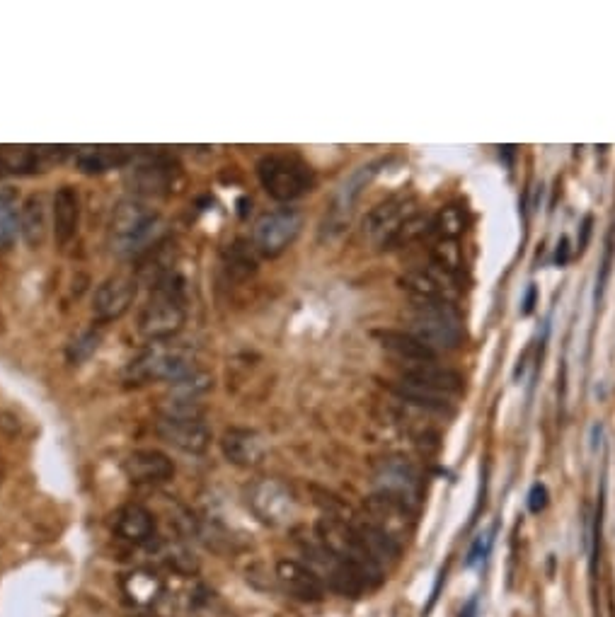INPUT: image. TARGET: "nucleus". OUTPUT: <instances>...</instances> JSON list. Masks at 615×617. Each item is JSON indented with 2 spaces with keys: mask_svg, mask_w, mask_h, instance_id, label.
Returning a JSON list of instances; mask_svg holds the SVG:
<instances>
[{
  "mask_svg": "<svg viewBox=\"0 0 615 617\" xmlns=\"http://www.w3.org/2000/svg\"><path fill=\"white\" fill-rule=\"evenodd\" d=\"M170 180H172L170 165L160 163V160L136 167V180L134 182H136V187H139V192H143V194L165 192V189L170 187Z\"/></svg>",
  "mask_w": 615,
  "mask_h": 617,
  "instance_id": "31",
  "label": "nucleus"
},
{
  "mask_svg": "<svg viewBox=\"0 0 615 617\" xmlns=\"http://www.w3.org/2000/svg\"><path fill=\"white\" fill-rule=\"evenodd\" d=\"M221 451L231 465L255 467L267 455V443L252 429H228L221 438Z\"/></svg>",
  "mask_w": 615,
  "mask_h": 617,
  "instance_id": "21",
  "label": "nucleus"
},
{
  "mask_svg": "<svg viewBox=\"0 0 615 617\" xmlns=\"http://www.w3.org/2000/svg\"><path fill=\"white\" fill-rule=\"evenodd\" d=\"M158 436L189 455L206 453L211 446V429L201 417L197 402H165L158 419Z\"/></svg>",
  "mask_w": 615,
  "mask_h": 617,
  "instance_id": "5",
  "label": "nucleus"
},
{
  "mask_svg": "<svg viewBox=\"0 0 615 617\" xmlns=\"http://www.w3.org/2000/svg\"><path fill=\"white\" fill-rule=\"evenodd\" d=\"M461 617H477V598H470V601L463 605Z\"/></svg>",
  "mask_w": 615,
  "mask_h": 617,
  "instance_id": "36",
  "label": "nucleus"
},
{
  "mask_svg": "<svg viewBox=\"0 0 615 617\" xmlns=\"http://www.w3.org/2000/svg\"><path fill=\"white\" fill-rule=\"evenodd\" d=\"M303 557H306V567L313 569L315 576L323 581L325 588L339 593L344 598H361L364 593H369L371 588L366 584V579L361 576L349 562H344L342 557H337L335 552H330L320 542H308L303 545Z\"/></svg>",
  "mask_w": 615,
  "mask_h": 617,
  "instance_id": "9",
  "label": "nucleus"
},
{
  "mask_svg": "<svg viewBox=\"0 0 615 617\" xmlns=\"http://www.w3.org/2000/svg\"><path fill=\"white\" fill-rule=\"evenodd\" d=\"M49 230V204L44 194H32L20 209V233L30 247H42Z\"/></svg>",
  "mask_w": 615,
  "mask_h": 617,
  "instance_id": "27",
  "label": "nucleus"
},
{
  "mask_svg": "<svg viewBox=\"0 0 615 617\" xmlns=\"http://www.w3.org/2000/svg\"><path fill=\"white\" fill-rule=\"evenodd\" d=\"M402 378L410 380V383L422 385V388H429L434 392H441V395L456 397L458 392L463 390V376L453 368L441 366V363L429 361V363H415V366H407Z\"/></svg>",
  "mask_w": 615,
  "mask_h": 617,
  "instance_id": "22",
  "label": "nucleus"
},
{
  "mask_svg": "<svg viewBox=\"0 0 615 617\" xmlns=\"http://www.w3.org/2000/svg\"><path fill=\"white\" fill-rule=\"evenodd\" d=\"M114 533L124 542L136 547H146L155 540L158 526H155V516L146 506L141 504H126L119 509L114 518Z\"/></svg>",
  "mask_w": 615,
  "mask_h": 617,
  "instance_id": "20",
  "label": "nucleus"
},
{
  "mask_svg": "<svg viewBox=\"0 0 615 617\" xmlns=\"http://www.w3.org/2000/svg\"><path fill=\"white\" fill-rule=\"evenodd\" d=\"M458 279L446 274L444 269L429 264L427 269H412L405 276H400V286L412 303H453V291H456Z\"/></svg>",
  "mask_w": 615,
  "mask_h": 617,
  "instance_id": "14",
  "label": "nucleus"
},
{
  "mask_svg": "<svg viewBox=\"0 0 615 617\" xmlns=\"http://www.w3.org/2000/svg\"><path fill=\"white\" fill-rule=\"evenodd\" d=\"M129 158L131 153H126L124 148H85L83 153H78V167L88 175H100V172L126 165Z\"/></svg>",
  "mask_w": 615,
  "mask_h": 617,
  "instance_id": "29",
  "label": "nucleus"
},
{
  "mask_svg": "<svg viewBox=\"0 0 615 617\" xmlns=\"http://www.w3.org/2000/svg\"><path fill=\"white\" fill-rule=\"evenodd\" d=\"M194 351L185 344L175 342H151V347L143 349L131 366L126 368V376L134 383H151V380H175L194 373Z\"/></svg>",
  "mask_w": 615,
  "mask_h": 617,
  "instance_id": "7",
  "label": "nucleus"
},
{
  "mask_svg": "<svg viewBox=\"0 0 615 617\" xmlns=\"http://www.w3.org/2000/svg\"><path fill=\"white\" fill-rule=\"evenodd\" d=\"M54 238L59 245H68L78 233V223H80V196L76 192V187H61L56 189L54 194Z\"/></svg>",
  "mask_w": 615,
  "mask_h": 617,
  "instance_id": "25",
  "label": "nucleus"
},
{
  "mask_svg": "<svg viewBox=\"0 0 615 617\" xmlns=\"http://www.w3.org/2000/svg\"><path fill=\"white\" fill-rule=\"evenodd\" d=\"M155 552H158L160 562H163L168 569H172V572L182 576H192L199 572L197 557H194L185 545H180V542H163V545H158V550Z\"/></svg>",
  "mask_w": 615,
  "mask_h": 617,
  "instance_id": "30",
  "label": "nucleus"
},
{
  "mask_svg": "<svg viewBox=\"0 0 615 617\" xmlns=\"http://www.w3.org/2000/svg\"><path fill=\"white\" fill-rule=\"evenodd\" d=\"M364 511L366 521L385 530L388 535H393L398 542L405 538V535H410L412 526H415V511L398 504V501L383 497V494H373V497L366 499Z\"/></svg>",
  "mask_w": 615,
  "mask_h": 617,
  "instance_id": "16",
  "label": "nucleus"
},
{
  "mask_svg": "<svg viewBox=\"0 0 615 617\" xmlns=\"http://www.w3.org/2000/svg\"><path fill=\"white\" fill-rule=\"evenodd\" d=\"M277 581L291 598L301 603H320L327 591L313 569H308L303 562H296V559H281L277 564Z\"/></svg>",
  "mask_w": 615,
  "mask_h": 617,
  "instance_id": "17",
  "label": "nucleus"
},
{
  "mask_svg": "<svg viewBox=\"0 0 615 617\" xmlns=\"http://www.w3.org/2000/svg\"><path fill=\"white\" fill-rule=\"evenodd\" d=\"M465 230V213L458 206H446L436 218H431L429 233L439 235V240H456Z\"/></svg>",
  "mask_w": 615,
  "mask_h": 617,
  "instance_id": "32",
  "label": "nucleus"
},
{
  "mask_svg": "<svg viewBox=\"0 0 615 617\" xmlns=\"http://www.w3.org/2000/svg\"><path fill=\"white\" fill-rule=\"evenodd\" d=\"M533 298H536V288H531L526 296V303H523V315H528L533 310Z\"/></svg>",
  "mask_w": 615,
  "mask_h": 617,
  "instance_id": "37",
  "label": "nucleus"
},
{
  "mask_svg": "<svg viewBox=\"0 0 615 617\" xmlns=\"http://www.w3.org/2000/svg\"><path fill=\"white\" fill-rule=\"evenodd\" d=\"M134 298H136L134 276L126 274L109 276V279L102 281V286L95 291V301H93L95 317L100 322L119 320V317L131 308Z\"/></svg>",
  "mask_w": 615,
  "mask_h": 617,
  "instance_id": "15",
  "label": "nucleus"
},
{
  "mask_svg": "<svg viewBox=\"0 0 615 617\" xmlns=\"http://www.w3.org/2000/svg\"><path fill=\"white\" fill-rule=\"evenodd\" d=\"M376 339L381 342V347L393 354L395 359H400L407 366H415V363H429L436 361V354L429 347H424L419 339L412 337L410 332H398V330H378Z\"/></svg>",
  "mask_w": 615,
  "mask_h": 617,
  "instance_id": "26",
  "label": "nucleus"
},
{
  "mask_svg": "<svg viewBox=\"0 0 615 617\" xmlns=\"http://www.w3.org/2000/svg\"><path fill=\"white\" fill-rule=\"evenodd\" d=\"M315 535H318L320 545L327 547L330 552H335L344 562L352 564L356 572L364 576L371 591L383 584L385 572L378 567L376 559L371 557V552L366 550V545L361 542L352 521H344V518L337 516H323L318 521V526H315Z\"/></svg>",
  "mask_w": 615,
  "mask_h": 617,
  "instance_id": "3",
  "label": "nucleus"
},
{
  "mask_svg": "<svg viewBox=\"0 0 615 617\" xmlns=\"http://www.w3.org/2000/svg\"><path fill=\"white\" fill-rule=\"evenodd\" d=\"M257 177L264 192L277 201H296L315 187V172L310 170V165L289 153L264 155L257 163Z\"/></svg>",
  "mask_w": 615,
  "mask_h": 617,
  "instance_id": "6",
  "label": "nucleus"
},
{
  "mask_svg": "<svg viewBox=\"0 0 615 617\" xmlns=\"http://www.w3.org/2000/svg\"><path fill=\"white\" fill-rule=\"evenodd\" d=\"M383 165L385 160H373V163L356 167L352 175L339 184L337 192L332 194L323 221H320V242L337 240L339 235L344 233V228H349V221H352L361 194H364V189L373 182V177L381 172Z\"/></svg>",
  "mask_w": 615,
  "mask_h": 617,
  "instance_id": "8",
  "label": "nucleus"
},
{
  "mask_svg": "<svg viewBox=\"0 0 615 617\" xmlns=\"http://www.w3.org/2000/svg\"><path fill=\"white\" fill-rule=\"evenodd\" d=\"M158 213L148 209L139 199H126L114 209L112 226H109V245L119 257L139 255L151 247L155 235L160 233Z\"/></svg>",
  "mask_w": 615,
  "mask_h": 617,
  "instance_id": "4",
  "label": "nucleus"
},
{
  "mask_svg": "<svg viewBox=\"0 0 615 617\" xmlns=\"http://www.w3.org/2000/svg\"><path fill=\"white\" fill-rule=\"evenodd\" d=\"M124 472L134 484H148V487H153V484L172 480L175 463H172L165 453L146 448V451H134L124 460Z\"/></svg>",
  "mask_w": 615,
  "mask_h": 617,
  "instance_id": "19",
  "label": "nucleus"
},
{
  "mask_svg": "<svg viewBox=\"0 0 615 617\" xmlns=\"http://www.w3.org/2000/svg\"><path fill=\"white\" fill-rule=\"evenodd\" d=\"M407 330L434 354L461 347L463 320L453 303H412L405 315Z\"/></svg>",
  "mask_w": 615,
  "mask_h": 617,
  "instance_id": "2",
  "label": "nucleus"
},
{
  "mask_svg": "<svg viewBox=\"0 0 615 617\" xmlns=\"http://www.w3.org/2000/svg\"><path fill=\"white\" fill-rule=\"evenodd\" d=\"M352 526L356 528L361 542H364L366 550L371 552V557L376 559V564L383 569V572H388V569H393L395 564L400 562L402 545L393 538V535L376 528L373 523L366 521V518H356V521L352 518Z\"/></svg>",
  "mask_w": 615,
  "mask_h": 617,
  "instance_id": "23",
  "label": "nucleus"
},
{
  "mask_svg": "<svg viewBox=\"0 0 615 617\" xmlns=\"http://www.w3.org/2000/svg\"><path fill=\"white\" fill-rule=\"evenodd\" d=\"M567 259H569V240H567V238H562V240H560V245H557L555 262L562 267V264H567Z\"/></svg>",
  "mask_w": 615,
  "mask_h": 617,
  "instance_id": "35",
  "label": "nucleus"
},
{
  "mask_svg": "<svg viewBox=\"0 0 615 617\" xmlns=\"http://www.w3.org/2000/svg\"><path fill=\"white\" fill-rule=\"evenodd\" d=\"M17 233H20V213L8 194H0V247L13 245Z\"/></svg>",
  "mask_w": 615,
  "mask_h": 617,
  "instance_id": "33",
  "label": "nucleus"
},
{
  "mask_svg": "<svg viewBox=\"0 0 615 617\" xmlns=\"http://www.w3.org/2000/svg\"><path fill=\"white\" fill-rule=\"evenodd\" d=\"M417 213V201L410 194H395L376 204L364 216V238L378 250H388L402 223Z\"/></svg>",
  "mask_w": 615,
  "mask_h": 617,
  "instance_id": "13",
  "label": "nucleus"
},
{
  "mask_svg": "<svg viewBox=\"0 0 615 617\" xmlns=\"http://www.w3.org/2000/svg\"><path fill=\"white\" fill-rule=\"evenodd\" d=\"M373 484H376V494L398 501L410 511H417L424 499L422 472L400 455L383 458L373 467Z\"/></svg>",
  "mask_w": 615,
  "mask_h": 617,
  "instance_id": "10",
  "label": "nucleus"
},
{
  "mask_svg": "<svg viewBox=\"0 0 615 617\" xmlns=\"http://www.w3.org/2000/svg\"><path fill=\"white\" fill-rule=\"evenodd\" d=\"M303 228V213L298 209L267 211L257 218L255 228H252V247L260 252L262 257H279L296 242Z\"/></svg>",
  "mask_w": 615,
  "mask_h": 617,
  "instance_id": "12",
  "label": "nucleus"
},
{
  "mask_svg": "<svg viewBox=\"0 0 615 617\" xmlns=\"http://www.w3.org/2000/svg\"><path fill=\"white\" fill-rule=\"evenodd\" d=\"M187 320L185 284L180 276L165 274L153 286L151 298L143 305L139 317V332L151 342H170L182 330Z\"/></svg>",
  "mask_w": 615,
  "mask_h": 617,
  "instance_id": "1",
  "label": "nucleus"
},
{
  "mask_svg": "<svg viewBox=\"0 0 615 617\" xmlns=\"http://www.w3.org/2000/svg\"><path fill=\"white\" fill-rule=\"evenodd\" d=\"M548 506V489L543 484H533L531 494H528V511L540 513Z\"/></svg>",
  "mask_w": 615,
  "mask_h": 617,
  "instance_id": "34",
  "label": "nucleus"
},
{
  "mask_svg": "<svg viewBox=\"0 0 615 617\" xmlns=\"http://www.w3.org/2000/svg\"><path fill=\"white\" fill-rule=\"evenodd\" d=\"M247 506L255 513V518L269 528L289 526L298 516V499L291 492L289 484L274 477H262L252 482L245 492Z\"/></svg>",
  "mask_w": 615,
  "mask_h": 617,
  "instance_id": "11",
  "label": "nucleus"
},
{
  "mask_svg": "<svg viewBox=\"0 0 615 617\" xmlns=\"http://www.w3.org/2000/svg\"><path fill=\"white\" fill-rule=\"evenodd\" d=\"M395 395L400 397L402 402H407V405L419 407V409H427V412H439V414H448L453 409V397L441 395V392H434L429 388H422V385L410 383V380L400 378L398 383L393 385Z\"/></svg>",
  "mask_w": 615,
  "mask_h": 617,
  "instance_id": "28",
  "label": "nucleus"
},
{
  "mask_svg": "<svg viewBox=\"0 0 615 617\" xmlns=\"http://www.w3.org/2000/svg\"><path fill=\"white\" fill-rule=\"evenodd\" d=\"M61 148H3L0 151V180L3 177H27L44 172V167L59 163Z\"/></svg>",
  "mask_w": 615,
  "mask_h": 617,
  "instance_id": "18",
  "label": "nucleus"
},
{
  "mask_svg": "<svg viewBox=\"0 0 615 617\" xmlns=\"http://www.w3.org/2000/svg\"><path fill=\"white\" fill-rule=\"evenodd\" d=\"M124 601L139 610H148L160 603L165 596V581L158 574L148 572V569H136V572L126 574L122 579Z\"/></svg>",
  "mask_w": 615,
  "mask_h": 617,
  "instance_id": "24",
  "label": "nucleus"
}]
</instances>
